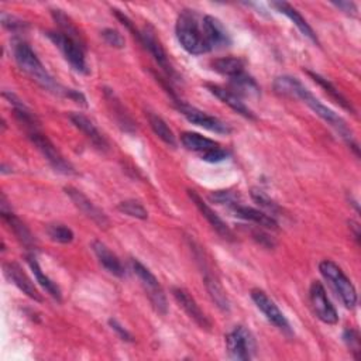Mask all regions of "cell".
<instances>
[{"label": "cell", "instance_id": "obj_1", "mask_svg": "<svg viewBox=\"0 0 361 361\" xmlns=\"http://www.w3.org/2000/svg\"><path fill=\"white\" fill-rule=\"evenodd\" d=\"M274 89L278 95L281 96H286V98H292V99H299L302 101L305 105H308L320 119H323L326 123H329L333 129H336V132L355 150V153L358 154V148L357 144L353 140V133L348 129V126L346 125V122L337 115L334 113L331 109H329L326 105H323L319 99H316L296 78L289 77V75H284V77H278L274 82Z\"/></svg>", "mask_w": 361, "mask_h": 361}, {"label": "cell", "instance_id": "obj_2", "mask_svg": "<svg viewBox=\"0 0 361 361\" xmlns=\"http://www.w3.org/2000/svg\"><path fill=\"white\" fill-rule=\"evenodd\" d=\"M13 56L23 72H26L32 80H34L42 88L58 94V95H67L65 88H61L54 78L49 74V71L44 68L42 61L39 60L37 54L32 50V47L22 42V40H15L13 43Z\"/></svg>", "mask_w": 361, "mask_h": 361}, {"label": "cell", "instance_id": "obj_3", "mask_svg": "<svg viewBox=\"0 0 361 361\" xmlns=\"http://www.w3.org/2000/svg\"><path fill=\"white\" fill-rule=\"evenodd\" d=\"M175 33L182 49L192 56H202L210 51L198 19L192 11H184L175 25Z\"/></svg>", "mask_w": 361, "mask_h": 361}, {"label": "cell", "instance_id": "obj_4", "mask_svg": "<svg viewBox=\"0 0 361 361\" xmlns=\"http://www.w3.org/2000/svg\"><path fill=\"white\" fill-rule=\"evenodd\" d=\"M319 271L331 285L334 292L340 296L344 306L347 309H353L357 305V292L351 281L341 271V268L330 260H323L319 264Z\"/></svg>", "mask_w": 361, "mask_h": 361}, {"label": "cell", "instance_id": "obj_5", "mask_svg": "<svg viewBox=\"0 0 361 361\" xmlns=\"http://www.w3.org/2000/svg\"><path fill=\"white\" fill-rule=\"evenodd\" d=\"M132 268L134 271V274L137 275V278L140 279L148 299L151 300L154 309L161 313L165 315L168 312V303H167V298L164 293V289L160 284V281L156 278V275L147 268L144 267L139 260H132L130 261Z\"/></svg>", "mask_w": 361, "mask_h": 361}, {"label": "cell", "instance_id": "obj_6", "mask_svg": "<svg viewBox=\"0 0 361 361\" xmlns=\"http://www.w3.org/2000/svg\"><path fill=\"white\" fill-rule=\"evenodd\" d=\"M47 37L54 43V46L61 51L64 58L70 63V65L82 75H88V64L85 60V47L68 39L60 32H49Z\"/></svg>", "mask_w": 361, "mask_h": 361}, {"label": "cell", "instance_id": "obj_7", "mask_svg": "<svg viewBox=\"0 0 361 361\" xmlns=\"http://www.w3.org/2000/svg\"><path fill=\"white\" fill-rule=\"evenodd\" d=\"M226 348L233 360L247 361L250 360L257 348L255 338L248 329L244 326H236L226 336Z\"/></svg>", "mask_w": 361, "mask_h": 361}, {"label": "cell", "instance_id": "obj_8", "mask_svg": "<svg viewBox=\"0 0 361 361\" xmlns=\"http://www.w3.org/2000/svg\"><path fill=\"white\" fill-rule=\"evenodd\" d=\"M29 137L56 171H58L61 174H65V175L74 174V168L71 167V164L65 161V158L56 148V146L40 130L29 132Z\"/></svg>", "mask_w": 361, "mask_h": 361}, {"label": "cell", "instance_id": "obj_9", "mask_svg": "<svg viewBox=\"0 0 361 361\" xmlns=\"http://www.w3.org/2000/svg\"><path fill=\"white\" fill-rule=\"evenodd\" d=\"M178 105V109L179 112L185 116V119L192 123V125H196L199 127H203L209 132H213V133H219V134H230L232 133V127L229 125H226L224 122L219 120L217 118H213L196 108H192V106H188L179 101L175 102Z\"/></svg>", "mask_w": 361, "mask_h": 361}, {"label": "cell", "instance_id": "obj_10", "mask_svg": "<svg viewBox=\"0 0 361 361\" xmlns=\"http://www.w3.org/2000/svg\"><path fill=\"white\" fill-rule=\"evenodd\" d=\"M309 299H310L312 309H313L315 315L317 316V319H320L326 324L337 323V320H338L337 312H336L334 306L331 305V302L329 300L326 291L319 281L312 282L310 289H309Z\"/></svg>", "mask_w": 361, "mask_h": 361}, {"label": "cell", "instance_id": "obj_11", "mask_svg": "<svg viewBox=\"0 0 361 361\" xmlns=\"http://www.w3.org/2000/svg\"><path fill=\"white\" fill-rule=\"evenodd\" d=\"M251 299L254 300L255 306L264 313L267 320L272 323L277 329H279L284 333H291V326L284 316V313L279 310V308L275 305L272 299L268 298V295L261 289H253L251 291Z\"/></svg>", "mask_w": 361, "mask_h": 361}, {"label": "cell", "instance_id": "obj_12", "mask_svg": "<svg viewBox=\"0 0 361 361\" xmlns=\"http://www.w3.org/2000/svg\"><path fill=\"white\" fill-rule=\"evenodd\" d=\"M65 194L70 196L72 203L87 217H89L92 222H95L99 227H108L109 226L108 216L96 205H94V202L89 201L81 191H78V189H75L72 186H68V188H65Z\"/></svg>", "mask_w": 361, "mask_h": 361}, {"label": "cell", "instance_id": "obj_13", "mask_svg": "<svg viewBox=\"0 0 361 361\" xmlns=\"http://www.w3.org/2000/svg\"><path fill=\"white\" fill-rule=\"evenodd\" d=\"M188 195H189V198H191V201L195 203V206L199 209V212L202 213V216L209 222V224L212 226V229L217 233V234H220L223 239H226V240H233V237H234V234H233V232L230 230V227L220 219V216L206 203V202H203V199L195 192V191H188Z\"/></svg>", "mask_w": 361, "mask_h": 361}, {"label": "cell", "instance_id": "obj_14", "mask_svg": "<svg viewBox=\"0 0 361 361\" xmlns=\"http://www.w3.org/2000/svg\"><path fill=\"white\" fill-rule=\"evenodd\" d=\"M140 43L144 46V49H147L150 51V54L154 57L156 63L165 71L167 75L172 77L174 75V70L168 61L167 53L163 49L160 40L157 39L154 30L151 27H146L143 32H140Z\"/></svg>", "mask_w": 361, "mask_h": 361}, {"label": "cell", "instance_id": "obj_15", "mask_svg": "<svg viewBox=\"0 0 361 361\" xmlns=\"http://www.w3.org/2000/svg\"><path fill=\"white\" fill-rule=\"evenodd\" d=\"M4 270H5V275L23 292L26 293L29 298L42 302L43 298L40 295V292L37 291V288L34 286V284L32 282V279L27 277V274L23 271V268L18 264V262H5L4 264Z\"/></svg>", "mask_w": 361, "mask_h": 361}, {"label": "cell", "instance_id": "obj_16", "mask_svg": "<svg viewBox=\"0 0 361 361\" xmlns=\"http://www.w3.org/2000/svg\"><path fill=\"white\" fill-rule=\"evenodd\" d=\"M172 295L175 298V300L179 303V306L186 312V315L202 329L209 330L210 329V322L206 317V315L202 312V309L199 308V305L196 303V300L189 295L188 291H185L184 288H174L172 289Z\"/></svg>", "mask_w": 361, "mask_h": 361}, {"label": "cell", "instance_id": "obj_17", "mask_svg": "<svg viewBox=\"0 0 361 361\" xmlns=\"http://www.w3.org/2000/svg\"><path fill=\"white\" fill-rule=\"evenodd\" d=\"M202 32L205 36V40L209 46V49H222L227 47L230 44V37L224 26L220 23V20L212 18V16H205L202 22Z\"/></svg>", "mask_w": 361, "mask_h": 361}, {"label": "cell", "instance_id": "obj_18", "mask_svg": "<svg viewBox=\"0 0 361 361\" xmlns=\"http://www.w3.org/2000/svg\"><path fill=\"white\" fill-rule=\"evenodd\" d=\"M70 120L72 122V125L81 130L85 137L101 151H106L109 148V144L106 141V139L103 137V134L95 127V125L84 115L81 113H71L70 115Z\"/></svg>", "mask_w": 361, "mask_h": 361}, {"label": "cell", "instance_id": "obj_19", "mask_svg": "<svg viewBox=\"0 0 361 361\" xmlns=\"http://www.w3.org/2000/svg\"><path fill=\"white\" fill-rule=\"evenodd\" d=\"M206 88L209 89V92L212 95H215L217 99H220L223 103H226L229 108H232L236 113L241 115L246 119L250 120H255V116L253 115V112L246 106V103L241 101V98H239L236 94H233L230 89L222 88L219 85H210L208 84Z\"/></svg>", "mask_w": 361, "mask_h": 361}, {"label": "cell", "instance_id": "obj_20", "mask_svg": "<svg viewBox=\"0 0 361 361\" xmlns=\"http://www.w3.org/2000/svg\"><path fill=\"white\" fill-rule=\"evenodd\" d=\"M230 208L237 217L253 222V223H255V224H258L264 229H268V230H277L278 229L277 220L271 215H267L265 212H261V210L250 208V206H243V205H239V203H234Z\"/></svg>", "mask_w": 361, "mask_h": 361}, {"label": "cell", "instance_id": "obj_21", "mask_svg": "<svg viewBox=\"0 0 361 361\" xmlns=\"http://www.w3.org/2000/svg\"><path fill=\"white\" fill-rule=\"evenodd\" d=\"M2 219L5 223L11 227L13 234L18 237V240L27 248V250H34L36 248V240L29 227L12 212L8 209H2Z\"/></svg>", "mask_w": 361, "mask_h": 361}, {"label": "cell", "instance_id": "obj_22", "mask_svg": "<svg viewBox=\"0 0 361 361\" xmlns=\"http://www.w3.org/2000/svg\"><path fill=\"white\" fill-rule=\"evenodd\" d=\"M271 6H272L274 9H277V12L285 15V16L298 27V30H299L305 37H308L310 42H313L315 44L319 46V40H317L316 33L313 32V29L309 26V23L302 18V15H300L295 8H292L291 5L285 4V2H274V4H271Z\"/></svg>", "mask_w": 361, "mask_h": 361}, {"label": "cell", "instance_id": "obj_23", "mask_svg": "<svg viewBox=\"0 0 361 361\" xmlns=\"http://www.w3.org/2000/svg\"><path fill=\"white\" fill-rule=\"evenodd\" d=\"M92 250L95 253V255L98 257L99 262L103 265V268L106 271H109L110 274L116 275V277H123L125 275V267L123 264L120 262V260L118 258L116 254H113L109 247L99 241V240H95L92 241Z\"/></svg>", "mask_w": 361, "mask_h": 361}, {"label": "cell", "instance_id": "obj_24", "mask_svg": "<svg viewBox=\"0 0 361 361\" xmlns=\"http://www.w3.org/2000/svg\"><path fill=\"white\" fill-rule=\"evenodd\" d=\"M181 143L182 146L194 153L201 154V157L217 147H220L219 143H216L215 140H210L208 137H203L198 133H192V132H185L181 136Z\"/></svg>", "mask_w": 361, "mask_h": 361}, {"label": "cell", "instance_id": "obj_25", "mask_svg": "<svg viewBox=\"0 0 361 361\" xmlns=\"http://www.w3.org/2000/svg\"><path fill=\"white\" fill-rule=\"evenodd\" d=\"M105 96H106V101H108V103H109V106H110V109L113 112V116H115L116 122L119 123V126L125 132H129V133L134 132L136 130V123L133 122L130 115L125 110L123 105L120 103V101L118 99L115 92L110 91V89H106L105 91Z\"/></svg>", "mask_w": 361, "mask_h": 361}, {"label": "cell", "instance_id": "obj_26", "mask_svg": "<svg viewBox=\"0 0 361 361\" xmlns=\"http://www.w3.org/2000/svg\"><path fill=\"white\" fill-rule=\"evenodd\" d=\"M51 16L54 19V22L57 23V26L60 27V33H63L64 36H67L68 39L74 40L75 43L81 44L82 47H85V40L82 37V34L80 33L78 27L75 26V23L70 19V16H67L63 11L57 9V11H51Z\"/></svg>", "mask_w": 361, "mask_h": 361}, {"label": "cell", "instance_id": "obj_27", "mask_svg": "<svg viewBox=\"0 0 361 361\" xmlns=\"http://www.w3.org/2000/svg\"><path fill=\"white\" fill-rule=\"evenodd\" d=\"M230 91L233 94H236L239 98H241V96L251 98V96L260 95V87L246 72H243L234 78H230Z\"/></svg>", "mask_w": 361, "mask_h": 361}, {"label": "cell", "instance_id": "obj_28", "mask_svg": "<svg viewBox=\"0 0 361 361\" xmlns=\"http://www.w3.org/2000/svg\"><path fill=\"white\" fill-rule=\"evenodd\" d=\"M27 262H29V265H30V268H32V271H33V274H34L37 282H39L54 299H57L58 302H61V299H63V296H61V289L58 288V285H57L56 282H53V281L43 272V270H42V267H40V264H39L36 255L29 254V255H27Z\"/></svg>", "mask_w": 361, "mask_h": 361}, {"label": "cell", "instance_id": "obj_29", "mask_svg": "<svg viewBox=\"0 0 361 361\" xmlns=\"http://www.w3.org/2000/svg\"><path fill=\"white\" fill-rule=\"evenodd\" d=\"M205 286H206L212 300L216 303V306L223 312H229L230 310V300L226 295V291L220 285V282L213 275L206 274L205 275Z\"/></svg>", "mask_w": 361, "mask_h": 361}, {"label": "cell", "instance_id": "obj_30", "mask_svg": "<svg viewBox=\"0 0 361 361\" xmlns=\"http://www.w3.org/2000/svg\"><path fill=\"white\" fill-rule=\"evenodd\" d=\"M212 68L222 75L234 78L244 72V61L237 57H224V58L215 60L212 63Z\"/></svg>", "mask_w": 361, "mask_h": 361}, {"label": "cell", "instance_id": "obj_31", "mask_svg": "<svg viewBox=\"0 0 361 361\" xmlns=\"http://www.w3.org/2000/svg\"><path fill=\"white\" fill-rule=\"evenodd\" d=\"M148 123L153 129V132L170 147H177V139L172 133V130L168 127V125L164 122V119H161L160 116L154 115V113H148Z\"/></svg>", "mask_w": 361, "mask_h": 361}, {"label": "cell", "instance_id": "obj_32", "mask_svg": "<svg viewBox=\"0 0 361 361\" xmlns=\"http://www.w3.org/2000/svg\"><path fill=\"white\" fill-rule=\"evenodd\" d=\"M308 75H309V77H312V78H313V81H315V82H317V84H319V85H320V87H322V88H323V89H324V91H326V92H327V94H329V95H330V96H331L337 103H340L344 109H347V110H350V112H354V110H353V108H351V105H350V103L343 98V95H341V94H340V92H338V91H337V89H336V88H334V87H333L327 80H324V78H322L320 75L313 74V72H310V71H308Z\"/></svg>", "mask_w": 361, "mask_h": 361}, {"label": "cell", "instance_id": "obj_33", "mask_svg": "<svg viewBox=\"0 0 361 361\" xmlns=\"http://www.w3.org/2000/svg\"><path fill=\"white\" fill-rule=\"evenodd\" d=\"M118 209L130 216V217H136V219H140V220H146L148 217V213L146 210V208L139 202V201H134V199H129V201H123L118 205Z\"/></svg>", "mask_w": 361, "mask_h": 361}, {"label": "cell", "instance_id": "obj_34", "mask_svg": "<svg viewBox=\"0 0 361 361\" xmlns=\"http://www.w3.org/2000/svg\"><path fill=\"white\" fill-rule=\"evenodd\" d=\"M47 233H49V236L51 237L53 241H57V243H61V244L72 243V240L75 237L74 232L68 226L61 224V223L50 224L49 229H47Z\"/></svg>", "mask_w": 361, "mask_h": 361}, {"label": "cell", "instance_id": "obj_35", "mask_svg": "<svg viewBox=\"0 0 361 361\" xmlns=\"http://www.w3.org/2000/svg\"><path fill=\"white\" fill-rule=\"evenodd\" d=\"M251 198H253V201H254L257 205H260L261 208L267 209V210L271 212L272 215L279 212L278 205H277L271 198H268L261 189H253V191H251Z\"/></svg>", "mask_w": 361, "mask_h": 361}, {"label": "cell", "instance_id": "obj_36", "mask_svg": "<svg viewBox=\"0 0 361 361\" xmlns=\"http://www.w3.org/2000/svg\"><path fill=\"white\" fill-rule=\"evenodd\" d=\"M343 340L347 344L348 350L353 353L354 358L357 360L358 354H360V336H358V331L354 330V329H346L344 333H343Z\"/></svg>", "mask_w": 361, "mask_h": 361}, {"label": "cell", "instance_id": "obj_37", "mask_svg": "<svg viewBox=\"0 0 361 361\" xmlns=\"http://www.w3.org/2000/svg\"><path fill=\"white\" fill-rule=\"evenodd\" d=\"M2 25L11 30L12 33H18V32H23L27 29V23H25L23 20L18 19L16 16L8 15V13H2Z\"/></svg>", "mask_w": 361, "mask_h": 361}, {"label": "cell", "instance_id": "obj_38", "mask_svg": "<svg viewBox=\"0 0 361 361\" xmlns=\"http://www.w3.org/2000/svg\"><path fill=\"white\" fill-rule=\"evenodd\" d=\"M102 37L105 39V42L113 47V49H125V39L123 36L113 29H105L102 32Z\"/></svg>", "mask_w": 361, "mask_h": 361}, {"label": "cell", "instance_id": "obj_39", "mask_svg": "<svg viewBox=\"0 0 361 361\" xmlns=\"http://www.w3.org/2000/svg\"><path fill=\"white\" fill-rule=\"evenodd\" d=\"M210 201H213L215 203H219V205H229V206L237 203L236 195L230 191H216L210 195Z\"/></svg>", "mask_w": 361, "mask_h": 361}, {"label": "cell", "instance_id": "obj_40", "mask_svg": "<svg viewBox=\"0 0 361 361\" xmlns=\"http://www.w3.org/2000/svg\"><path fill=\"white\" fill-rule=\"evenodd\" d=\"M227 157H229V153L224 148H222V146H220V147L203 154L201 158L206 163H220V161L227 160Z\"/></svg>", "mask_w": 361, "mask_h": 361}, {"label": "cell", "instance_id": "obj_41", "mask_svg": "<svg viewBox=\"0 0 361 361\" xmlns=\"http://www.w3.org/2000/svg\"><path fill=\"white\" fill-rule=\"evenodd\" d=\"M109 324H110V327L119 334V337L122 338V340H126V341H133V336L116 320V319H110L109 320Z\"/></svg>", "mask_w": 361, "mask_h": 361}, {"label": "cell", "instance_id": "obj_42", "mask_svg": "<svg viewBox=\"0 0 361 361\" xmlns=\"http://www.w3.org/2000/svg\"><path fill=\"white\" fill-rule=\"evenodd\" d=\"M333 6H336L337 9H340L341 12H344L348 16H355L357 15V6L353 2H331Z\"/></svg>", "mask_w": 361, "mask_h": 361}, {"label": "cell", "instance_id": "obj_43", "mask_svg": "<svg viewBox=\"0 0 361 361\" xmlns=\"http://www.w3.org/2000/svg\"><path fill=\"white\" fill-rule=\"evenodd\" d=\"M348 224H350V230H353V233H354V239H355L357 241H360V226H358V223L350 220Z\"/></svg>", "mask_w": 361, "mask_h": 361}]
</instances>
